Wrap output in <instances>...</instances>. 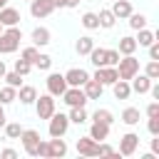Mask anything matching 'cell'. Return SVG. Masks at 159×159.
<instances>
[{
    "mask_svg": "<svg viewBox=\"0 0 159 159\" xmlns=\"http://www.w3.org/2000/svg\"><path fill=\"white\" fill-rule=\"evenodd\" d=\"M20 40H22V30H20L17 25L5 27V30L0 32V52H2V55L15 52V50L20 47Z\"/></svg>",
    "mask_w": 159,
    "mask_h": 159,
    "instance_id": "6da1fadb",
    "label": "cell"
},
{
    "mask_svg": "<svg viewBox=\"0 0 159 159\" xmlns=\"http://www.w3.org/2000/svg\"><path fill=\"white\" fill-rule=\"evenodd\" d=\"M117 67V75H119V80H132L137 72H139V60L134 57V55H122L119 57V62L114 65Z\"/></svg>",
    "mask_w": 159,
    "mask_h": 159,
    "instance_id": "7a4b0ae2",
    "label": "cell"
},
{
    "mask_svg": "<svg viewBox=\"0 0 159 159\" xmlns=\"http://www.w3.org/2000/svg\"><path fill=\"white\" fill-rule=\"evenodd\" d=\"M62 102H65L67 107H84L89 99H87V94H84L82 87H67V89L62 92Z\"/></svg>",
    "mask_w": 159,
    "mask_h": 159,
    "instance_id": "3957f363",
    "label": "cell"
},
{
    "mask_svg": "<svg viewBox=\"0 0 159 159\" xmlns=\"http://www.w3.org/2000/svg\"><path fill=\"white\" fill-rule=\"evenodd\" d=\"M47 122H50V127H47L50 137H65L67 129H70V119H67V114H62V112H60V114L55 112Z\"/></svg>",
    "mask_w": 159,
    "mask_h": 159,
    "instance_id": "277c9868",
    "label": "cell"
},
{
    "mask_svg": "<svg viewBox=\"0 0 159 159\" xmlns=\"http://www.w3.org/2000/svg\"><path fill=\"white\" fill-rule=\"evenodd\" d=\"M35 109H37V117L40 119H50L55 114V97L47 92V94H40L35 99Z\"/></svg>",
    "mask_w": 159,
    "mask_h": 159,
    "instance_id": "5b68a950",
    "label": "cell"
},
{
    "mask_svg": "<svg viewBox=\"0 0 159 159\" xmlns=\"http://www.w3.org/2000/svg\"><path fill=\"white\" fill-rule=\"evenodd\" d=\"M45 82H47V92H50L52 97H62V92L67 89V80H65V75H60V72H50Z\"/></svg>",
    "mask_w": 159,
    "mask_h": 159,
    "instance_id": "8992f818",
    "label": "cell"
},
{
    "mask_svg": "<svg viewBox=\"0 0 159 159\" xmlns=\"http://www.w3.org/2000/svg\"><path fill=\"white\" fill-rule=\"evenodd\" d=\"M20 139H22V147H25V152H27L30 157H37V144H40V132H37V129H22V134H20Z\"/></svg>",
    "mask_w": 159,
    "mask_h": 159,
    "instance_id": "52a82bcc",
    "label": "cell"
},
{
    "mask_svg": "<svg viewBox=\"0 0 159 159\" xmlns=\"http://www.w3.org/2000/svg\"><path fill=\"white\" fill-rule=\"evenodd\" d=\"M137 147H139V134L127 132V134L119 139V152H117V154H122V157H132V154L137 152Z\"/></svg>",
    "mask_w": 159,
    "mask_h": 159,
    "instance_id": "ba28073f",
    "label": "cell"
},
{
    "mask_svg": "<svg viewBox=\"0 0 159 159\" xmlns=\"http://www.w3.org/2000/svg\"><path fill=\"white\" fill-rule=\"evenodd\" d=\"M77 152L82 157H99V142H94L92 137H80L77 139Z\"/></svg>",
    "mask_w": 159,
    "mask_h": 159,
    "instance_id": "9c48e42d",
    "label": "cell"
},
{
    "mask_svg": "<svg viewBox=\"0 0 159 159\" xmlns=\"http://www.w3.org/2000/svg\"><path fill=\"white\" fill-rule=\"evenodd\" d=\"M52 10H55L52 0H30V15H32V17H37V20L47 17Z\"/></svg>",
    "mask_w": 159,
    "mask_h": 159,
    "instance_id": "30bf717a",
    "label": "cell"
},
{
    "mask_svg": "<svg viewBox=\"0 0 159 159\" xmlns=\"http://www.w3.org/2000/svg\"><path fill=\"white\" fill-rule=\"evenodd\" d=\"M92 80H97V82H102V84H114V82L119 80V75H117V67L107 65V67H97V72L92 75Z\"/></svg>",
    "mask_w": 159,
    "mask_h": 159,
    "instance_id": "8fae6325",
    "label": "cell"
},
{
    "mask_svg": "<svg viewBox=\"0 0 159 159\" xmlns=\"http://www.w3.org/2000/svg\"><path fill=\"white\" fill-rule=\"evenodd\" d=\"M65 80H67V87H82V84L89 80V75H87V70H82V67H72V70L65 72Z\"/></svg>",
    "mask_w": 159,
    "mask_h": 159,
    "instance_id": "7c38bea8",
    "label": "cell"
},
{
    "mask_svg": "<svg viewBox=\"0 0 159 159\" xmlns=\"http://www.w3.org/2000/svg\"><path fill=\"white\" fill-rule=\"evenodd\" d=\"M20 22V10H15V7H0V25L2 27H12V25H17Z\"/></svg>",
    "mask_w": 159,
    "mask_h": 159,
    "instance_id": "4fadbf2b",
    "label": "cell"
},
{
    "mask_svg": "<svg viewBox=\"0 0 159 159\" xmlns=\"http://www.w3.org/2000/svg\"><path fill=\"white\" fill-rule=\"evenodd\" d=\"M152 82H154V80H149L147 75H139V72H137V75L132 77V84H129V87H132V92H137V94H147L149 87H152Z\"/></svg>",
    "mask_w": 159,
    "mask_h": 159,
    "instance_id": "5bb4252c",
    "label": "cell"
},
{
    "mask_svg": "<svg viewBox=\"0 0 159 159\" xmlns=\"http://www.w3.org/2000/svg\"><path fill=\"white\" fill-rule=\"evenodd\" d=\"M67 154V144L62 137H52L47 142V157H65Z\"/></svg>",
    "mask_w": 159,
    "mask_h": 159,
    "instance_id": "9a60e30c",
    "label": "cell"
},
{
    "mask_svg": "<svg viewBox=\"0 0 159 159\" xmlns=\"http://www.w3.org/2000/svg\"><path fill=\"white\" fill-rule=\"evenodd\" d=\"M82 89H84V94H87V99H99V97H102V89H104V84L89 77V80H87V82L82 84Z\"/></svg>",
    "mask_w": 159,
    "mask_h": 159,
    "instance_id": "2e32d148",
    "label": "cell"
},
{
    "mask_svg": "<svg viewBox=\"0 0 159 159\" xmlns=\"http://www.w3.org/2000/svg\"><path fill=\"white\" fill-rule=\"evenodd\" d=\"M17 99H20L22 104H35L37 89H35L32 84H20V87H17Z\"/></svg>",
    "mask_w": 159,
    "mask_h": 159,
    "instance_id": "e0dca14e",
    "label": "cell"
},
{
    "mask_svg": "<svg viewBox=\"0 0 159 159\" xmlns=\"http://www.w3.org/2000/svg\"><path fill=\"white\" fill-rule=\"evenodd\" d=\"M89 137H92L94 142H104V139L109 137V124H104V122H92Z\"/></svg>",
    "mask_w": 159,
    "mask_h": 159,
    "instance_id": "ac0fdd59",
    "label": "cell"
},
{
    "mask_svg": "<svg viewBox=\"0 0 159 159\" xmlns=\"http://www.w3.org/2000/svg\"><path fill=\"white\" fill-rule=\"evenodd\" d=\"M112 12H114L117 20H127V17L132 15V5H129V0H114Z\"/></svg>",
    "mask_w": 159,
    "mask_h": 159,
    "instance_id": "d6986e66",
    "label": "cell"
},
{
    "mask_svg": "<svg viewBox=\"0 0 159 159\" xmlns=\"http://www.w3.org/2000/svg\"><path fill=\"white\" fill-rule=\"evenodd\" d=\"M32 45H35V47L50 45V30H47V27H35V30H32Z\"/></svg>",
    "mask_w": 159,
    "mask_h": 159,
    "instance_id": "ffe728a7",
    "label": "cell"
},
{
    "mask_svg": "<svg viewBox=\"0 0 159 159\" xmlns=\"http://www.w3.org/2000/svg\"><path fill=\"white\" fill-rule=\"evenodd\" d=\"M137 47H139V45H137V40L127 35V37H119V47H117V52H119V55H134V52H137Z\"/></svg>",
    "mask_w": 159,
    "mask_h": 159,
    "instance_id": "44dd1931",
    "label": "cell"
},
{
    "mask_svg": "<svg viewBox=\"0 0 159 159\" xmlns=\"http://www.w3.org/2000/svg\"><path fill=\"white\" fill-rule=\"evenodd\" d=\"M89 62L94 67H107V50L104 47H92L89 50Z\"/></svg>",
    "mask_w": 159,
    "mask_h": 159,
    "instance_id": "7402d4cb",
    "label": "cell"
},
{
    "mask_svg": "<svg viewBox=\"0 0 159 159\" xmlns=\"http://www.w3.org/2000/svg\"><path fill=\"white\" fill-rule=\"evenodd\" d=\"M112 92H114V97H117V99H129L132 87H129V82H127V80H117V82L112 84Z\"/></svg>",
    "mask_w": 159,
    "mask_h": 159,
    "instance_id": "603a6c76",
    "label": "cell"
},
{
    "mask_svg": "<svg viewBox=\"0 0 159 159\" xmlns=\"http://www.w3.org/2000/svg\"><path fill=\"white\" fill-rule=\"evenodd\" d=\"M67 119H70L72 124H84L89 117H87L84 107H70V114H67Z\"/></svg>",
    "mask_w": 159,
    "mask_h": 159,
    "instance_id": "cb8c5ba5",
    "label": "cell"
},
{
    "mask_svg": "<svg viewBox=\"0 0 159 159\" xmlns=\"http://www.w3.org/2000/svg\"><path fill=\"white\" fill-rule=\"evenodd\" d=\"M99 27H104V30H112L114 27V22H117V17H114V12L112 10H99Z\"/></svg>",
    "mask_w": 159,
    "mask_h": 159,
    "instance_id": "d4e9b609",
    "label": "cell"
},
{
    "mask_svg": "<svg viewBox=\"0 0 159 159\" xmlns=\"http://www.w3.org/2000/svg\"><path fill=\"white\" fill-rule=\"evenodd\" d=\"M94 47V40L89 37V35H84V37H80L77 42H75V50H77V55H89V50Z\"/></svg>",
    "mask_w": 159,
    "mask_h": 159,
    "instance_id": "484cf974",
    "label": "cell"
},
{
    "mask_svg": "<svg viewBox=\"0 0 159 159\" xmlns=\"http://www.w3.org/2000/svg\"><path fill=\"white\" fill-rule=\"evenodd\" d=\"M122 122H124L127 127L139 124V109H137V107H127V109L122 112Z\"/></svg>",
    "mask_w": 159,
    "mask_h": 159,
    "instance_id": "4316f807",
    "label": "cell"
},
{
    "mask_svg": "<svg viewBox=\"0 0 159 159\" xmlns=\"http://www.w3.org/2000/svg\"><path fill=\"white\" fill-rule=\"evenodd\" d=\"M134 40H137V45H139V47H149V45L157 40V35H154L152 30L142 27V30H139V37H134Z\"/></svg>",
    "mask_w": 159,
    "mask_h": 159,
    "instance_id": "83f0119b",
    "label": "cell"
},
{
    "mask_svg": "<svg viewBox=\"0 0 159 159\" xmlns=\"http://www.w3.org/2000/svg\"><path fill=\"white\" fill-rule=\"evenodd\" d=\"M15 99H17V89L10 87V84H5V87L0 89V104H10V102H15Z\"/></svg>",
    "mask_w": 159,
    "mask_h": 159,
    "instance_id": "f1b7e54d",
    "label": "cell"
},
{
    "mask_svg": "<svg viewBox=\"0 0 159 159\" xmlns=\"http://www.w3.org/2000/svg\"><path fill=\"white\" fill-rule=\"evenodd\" d=\"M80 22H82L87 30H99V17H97V12H84Z\"/></svg>",
    "mask_w": 159,
    "mask_h": 159,
    "instance_id": "f546056e",
    "label": "cell"
},
{
    "mask_svg": "<svg viewBox=\"0 0 159 159\" xmlns=\"http://www.w3.org/2000/svg\"><path fill=\"white\" fill-rule=\"evenodd\" d=\"M127 20H129V27H132V30H142V27H147V17H144L142 12H134V10H132V15H129Z\"/></svg>",
    "mask_w": 159,
    "mask_h": 159,
    "instance_id": "4dcf8cb0",
    "label": "cell"
},
{
    "mask_svg": "<svg viewBox=\"0 0 159 159\" xmlns=\"http://www.w3.org/2000/svg\"><path fill=\"white\" fill-rule=\"evenodd\" d=\"M92 122H104V124H109V127H112V122H114V114H112L109 109H97V112L92 114Z\"/></svg>",
    "mask_w": 159,
    "mask_h": 159,
    "instance_id": "1f68e13d",
    "label": "cell"
},
{
    "mask_svg": "<svg viewBox=\"0 0 159 159\" xmlns=\"http://www.w3.org/2000/svg\"><path fill=\"white\" fill-rule=\"evenodd\" d=\"M2 129H5V137H7V139H20V134H22V127H20L17 122H10V124L5 122Z\"/></svg>",
    "mask_w": 159,
    "mask_h": 159,
    "instance_id": "d6a6232c",
    "label": "cell"
},
{
    "mask_svg": "<svg viewBox=\"0 0 159 159\" xmlns=\"http://www.w3.org/2000/svg\"><path fill=\"white\" fill-rule=\"evenodd\" d=\"M144 75L149 80H159V60H149L147 67H144Z\"/></svg>",
    "mask_w": 159,
    "mask_h": 159,
    "instance_id": "836d02e7",
    "label": "cell"
},
{
    "mask_svg": "<svg viewBox=\"0 0 159 159\" xmlns=\"http://www.w3.org/2000/svg\"><path fill=\"white\" fill-rule=\"evenodd\" d=\"M32 65H35L37 70H42V72H47V70L52 67V57H50V55H37V60H35Z\"/></svg>",
    "mask_w": 159,
    "mask_h": 159,
    "instance_id": "e575fe53",
    "label": "cell"
},
{
    "mask_svg": "<svg viewBox=\"0 0 159 159\" xmlns=\"http://www.w3.org/2000/svg\"><path fill=\"white\" fill-rule=\"evenodd\" d=\"M2 80H5L10 87H15V89L22 84V75H20V72H15V70H12V72H5V77H2Z\"/></svg>",
    "mask_w": 159,
    "mask_h": 159,
    "instance_id": "d590c367",
    "label": "cell"
},
{
    "mask_svg": "<svg viewBox=\"0 0 159 159\" xmlns=\"http://www.w3.org/2000/svg\"><path fill=\"white\" fill-rule=\"evenodd\" d=\"M37 55H40V50H37V47H35V45H32V47H25V50H22V52H20V57H22V60H27V62H30V65H32V62H35V60H37Z\"/></svg>",
    "mask_w": 159,
    "mask_h": 159,
    "instance_id": "8d00e7d4",
    "label": "cell"
},
{
    "mask_svg": "<svg viewBox=\"0 0 159 159\" xmlns=\"http://www.w3.org/2000/svg\"><path fill=\"white\" fill-rule=\"evenodd\" d=\"M30 70H32V65H30L27 60H22V57H20V60H15V72H20V75L25 77Z\"/></svg>",
    "mask_w": 159,
    "mask_h": 159,
    "instance_id": "74e56055",
    "label": "cell"
},
{
    "mask_svg": "<svg viewBox=\"0 0 159 159\" xmlns=\"http://www.w3.org/2000/svg\"><path fill=\"white\" fill-rule=\"evenodd\" d=\"M147 129H149V134H152V137H154V134H159V117H149Z\"/></svg>",
    "mask_w": 159,
    "mask_h": 159,
    "instance_id": "f35d334b",
    "label": "cell"
},
{
    "mask_svg": "<svg viewBox=\"0 0 159 159\" xmlns=\"http://www.w3.org/2000/svg\"><path fill=\"white\" fill-rule=\"evenodd\" d=\"M119 57H122V55H119L117 50H107V65H112V67H114V65L119 62Z\"/></svg>",
    "mask_w": 159,
    "mask_h": 159,
    "instance_id": "ab89813d",
    "label": "cell"
},
{
    "mask_svg": "<svg viewBox=\"0 0 159 159\" xmlns=\"http://www.w3.org/2000/svg\"><path fill=\"white\" fill-rule=\"evenodd\" d=\"M149 60H159V45H157V40L149 45Z\"/></svg>",
    "mask_w": 159,
    "mask_h": 159,
    "instance_id": "60d3db41",
    "label": "cell"
},
{
    "mask_svg": "<svg viewBox=\"0 0 159 159\" xmlns=\"http://www.w3.org/2000/svg\"><path fill=\"white\" fill-rule=\"evenodd\" d=\"M147 117H159V102H152L147 107Z\"/></svg>",
    "mask_w": 159,
    "mask_h": 159,
    "instance_id": "b9f144b4",
    "label": "cell"
},
{
    "mask_svg": "<svg viewBox=\"0 0 159 159\" xmlns=\"http://www.w3.org/2000/svg\"><path fill=\"white\" fill-rule=\"evenodd\" d=\"M0 157H2V159H15V157H17V152H15V149H2V152H0Z\"/></svg>",
    "mask_w": 159,
    "mask_h": 159,
    "instance_id": "7bdbcfd3",
    "label": "cell"
},
{
    "mask_svg": "<svg viewBox=\"0 0 159 159\" xmlns=\"http://www.w3.org/2000/svg\"><path fill=\"white\" fill-rule=\"evenodd\" d=\"M99 154H117V149H112L109 144H99Z\"/></svg>",
    "mask_w": 159,
    "mask_h": 159,
    "instance_id": "ee69618b",
    "label": "cell"
},
{
    "mask_svg": "<svg viewBox=\"0 0 159 159\" xmlns=\"http://www.w3.org/2000/svg\"><path fill=\"white\" fill-rule=\"evenodd\" d=\"M152 154H159V134H154L152 139Z\"/></svg>",
    "mask_w": 159,
    "mask_h": 159,
    "instance_id": "f6af8a7d",
    "label": "cell"
},
{
    "mask_svg": "<svg viewBox=\"0 0 159 159\" xmlns=\"http://www.w3.org/2000/svg\"><path fill=\"white\" fill-rule=\"evenodd\" d=\"M2 107H5V104H0V129L5 127V109H2Z\"/></svg>",
    "mask_w": 159,
    "mask_h": 159,
    "instance_id": "bcb514c9",
    "label": "cell"
},
{
    "mask_svg": "<svg viewBox=\"0 0 159 159\" xmlns=\"http://www.w3.org/2000/svg\"><path fill=\"white\" fill-rule=\"evenodd\" d=\"M80 0H65V7H77Z\"/></svg>",
    "mask_w": 159,
    "mask_h": 159,
    "instance_id": "7dc6e473",
    "label": "cell"
},
{
    "mask_svg": "<svg viewBox=\"0 0 159 159\" xmlns=\"http://www.w3.org/2000/svg\"><path fill=\"white\" fill-rule=\"evenodd\" d=\"M5 72H7V67H5V62H2V60H0V80H2V77H5Z\"/></svg>",
    "mask_w": 159,
    "mask_h": 159,
    "instance_id": "c3c4849f",
    "label": "cell"
},
{
    "mask_svg": "<svg viewBox=\"0 0 159 159\" xmlns=\"http://www.w3.org/2000/svg\"><path fill=\"white\" fill-rule=\"evenodd\" d=\"M52 5L55 7H65V0H52Z\"/></svg>",
    "mask_w": 159,
    "mask_h": 159,
    "instance_id": "681fc988",
    "label": "cell"
},
{
    "mask_svg": "<svg viewBox=\"0 0 159 159\" xmlns=\"http://www.w3.org/2000/svg\"><path fill=\"white\" fill-rule=\"evenodd\" d=\"M5 5H7V0H0V7H5Z\"/></svg>",
    "mask_w": 159,
    "mask_h": 159,
    "instance_id": "f907efd6",
    "label": "cell"
},
{
    "mask_svg": "<svg viewBox=\"0 0 159 159\" xmlns=\"http://www.w3.org/2000/svg\"><path fill=\"white\" fill-rule=\"evenodd\" d=\"M0 32H2V25H0Z\"/></svg>",
    "mask_w": 159,
    "mask_h": 159,
    "instance_id": "816d5d0a",
    "label": "cell"
},
{
    "mask_svg": "<svg viewBox=\"0 0 159 159\" xmlns=\"http://www.w3.org/2000/svg\"><path fill=\"white\" fill-rule=\"evenodd\" d=\"M27 2H30V0H27Z\"/></svg>",
    "mask_w": 159,
    "mask_h": 159,
    "instance_id": "f5cc1de1",
    "label": "cell"
}]
</instances>
